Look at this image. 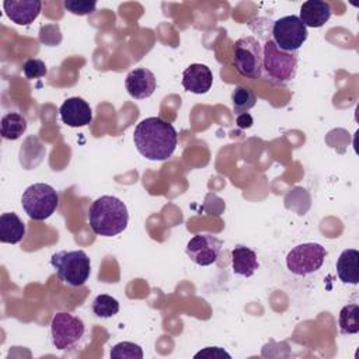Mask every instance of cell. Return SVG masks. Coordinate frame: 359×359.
<instances>
[{"label":"cell","instance_id":"1","mask_svg":"<svg viewBox=\"0 0 359 359\" xmlns=\"http://www.w3.org/2000/svg\"><path fill=\"white\" fill-rule=\"evenodd\" d=\"M136 150L147 160L165 161L177 149L178 135L175 128L160 116L140 121L133 130Z\"/></svg>","mask_w":359,"mask_h":359},{"label":"cell","instance_id":"20","mask_svg":"<svg viewBox=\"0 0 359 359\" xmlns=\"http://www.w3.org/2000/svg\"><path fill=\"white\" fill-rule=\"evenodd\" d=\"M231 102H233L234 114L240 115V114L248 112L252 107H255L257 95L250 87L240 84L231 93Z\"/></svg>","mask_w":359,"mask_h":359},{"label":"cell","instance_id":"27","mask_svg":"<svg viewBox=\"0 0 359 359\" xmlns=\"http://www.w3.org/2000/svg\"><path fill=\"white\" fill-rule=\"evenodd\" d=\"M236 122H237V126L240 129H247V128L252 126V116L248 112H244V114L237 115Z\"/></svg>","mask_w":359,"mask_h":359},{"label":"cell","instance_id":"26","mask_svg":"<svg viewBox=\"0 0 359 359\" xmlns=\"http://www.w3.org/2000/svg\"><path fill=\"white\" fill-rule=\"evenodd\" d=\"M194 358L198 359V358H231V356H230V353H227L224 349H222L219 346H208V348L199 351L198 353H195Z\"/></svg>","mask_w":359,"mask_h":359},{"label":"cell","instance_id":"5","mask_svg":"<svg viewBox=\"0 0 359 359\" xmlns=\"http://www.w3.org/2000/svg\"><path fill=\"white\" fill-rule=\"evenodd\" d=\"M59 205V195L53 187L43 182L29 185L21 196V206L32 220L50 217Z\"/></svg>","mask_w":359,"mask_h":359},{"label":"cell","instance_id":"2","mask_svg":"<svg viewBox=\"0 0 359 359\" xmlns=\"http://www.w3.org/2000/svg\"><path fill=\"white\" fill-rule=\"evenodd\" d=\"M128 222V208L116 196L102 195L88 208V224L97 236L114 237L126 229Z\"/></svg>","mask_w":359,"mask_h":359},{"label":"cell","instance_id":"15","mask_svg":"<svg viewBox=\"0 0 359 359\" xmlns=\"http://www.w3.org/2000/svg\"><path fill=\"white\" fill-rule=\"evenodd\" d=\"M331 13V6L327 1L307 0L300 6L299 20L304 24L306 28H320L330 20Z\"/></svg>","mask_w":359,"mask_h":359},{"label":"cell","instance_id":"8","mask_svg":"<svg viewBox=\"0 0 359 359\" xmlns=\"http://www.w3.org/2000/svg\"><path fill=\"white\" fill-rule=\"evenodd\" d=\"M327 257V250L318 243H303L293 247L286 255L287 269L299 276L318 271Z\"/></svg>","mask_w":359,"mask_h":359},{"label":"cell","instance_id":"24","mask_svg":"<svg viewBox=\"0 0 359 359\" xmlns=\"http://www.w3.org/2000/svg\"><path fill=\"white\" fill-rule=\"evenodd\" d=\"M22 73L27 79L32 80V79H39V77L46 76L48 69H46V65L41 59H34L32 57V59H28V60L24 62Z\"/></svg>","mask_w":359,"mask_h":359},{"label":"cell","instance_id":"12","mask_svg":"<svg viewBox=\"0 0 359 359\" xmlns=\"http://www.w3.org/2000/svg\"><path fill=\"white\" fill-rule=\"evenodd\" d=\"M60 119L72 128L86 126L93 121V109L87 101L80 97H70L59 108Z\"/></svg>","mask_w":359,"mask_h":359},{"label":"cell","instance_id":"16","mask_svg":"<svg viewBox=\"0 0 359 359\" xmlns=\"http://www.w3.org/2000/svg\"><path fill=\"white\" fill-rule=\"evenodd\" d=\"M231 266L236 275L243 278L252 276L259 268L257 252L245 245H236L231 250Z\"/></svg>","mask_w":359,"mask_h":359},{"label":"cell","instance_id":"19","mask_svg":"<svg viewBox=\"0 0 359 359\" xmlns=\"http://www.w3.org/2000/svg\"><path fill=\"white\" fill-rule=\"evenodd\" d=\"M27 130V119L18 112H7L1 118L0 133L7 140H15L21 137Z\"/></svg>","mask_w":359,"mask_h":359},{"label":"cell","instance_id":"10","mask_svg":"<svg viewBox=\"0 0 359 359\" xmlns=\"http://www.w3.org/2000/svg\"><path fill=\"white\" fill-rule=\"evenodd\" d=\"M223 248V241L209 233L195 234L189 238L185 247L188 258L201 266L212 265L217 261Z\"/></svg>","mask_w":359,"mask_h":359},{"label":"cell","instance_id":"13","mask_svg":"<svg viewBox=\"0 0 359 359\" xmlns=\"http://www.w3.org/2000/svg\"><path fill=\"white\" fill-rule=\"evenodd\" d=\"M7 17L17 25H29L41 13L39 0H6L3 3Z\"/></svg>","mask_w":359,"mask_h":359},{"label":"cell","instance_id":"21","mask_svg":"<svg viewBox=\"0 0 359 359\" xmlns=\"http://www.w3.org/2000/svg\"><path fill=\"white\" fill-rule=\"evenodd\" d=\"M338 325L341 334L351 335L359 332V306L356 303L346 304L341 309L338 316Z\"/></svg>","mask_w":359,"mask_h":359},{"label":"cell","instance_id":"14","mask_svg":"<svg viewBox=\"0 0 359 359\" xmlns=\"http://www.w3.org/2000/svg\"><path fill=\"white\" fill-rule=\"evenodd\" d=\"M213 74L206 65L192 63L182 72V87L194 94H205L210 90Z\"/></svg>","mask_w":359,"mask_h":359},{"label":"cell","instance_id":"9","mask_svg":"<svg viewBox=\"0 0 359 359\" xmlns=\"http://www.w3.org/2000/svg\"><path fill=\"white\" fill-rule=\"evenodd\" d=\"M309 36L307 28L297 15H285L272 25V41L286 52H297Z\"/></svg>","mask_w":359,"mask_h":359},{"label":"cell","instance_id":"22","mask_svg":"<svg viewBox=\"0 0 359 359\" xmlns=\"http://www.w3.org/2000/svg\"><path fill=\"white\" fill-rule=\"evenodd\" d=\"M91 310H93V313L97 317L109 318V317H114L115 314H118V311H119V302L115 297H112L111 294L102 293V294H98L93 300Z\"/></svg>","mask_w":359,"mask_h":359},{"label":"cell","instance_id":"3","mask_svg":"<svg viewBox=\"0 0 359 359\" xmlns=\"http://www.w3.org/2000/svg\"><path fill=\"white\" fill-rule=\"evenodd\" d=\"M297 62L296 52L282 50L272 39L262 45V76L273 84L292 81L297 72Z\"/></svg>","mask_w":359,"mask_h":359},{"label":"cell","instance_id":"25","mask_svg":"<svg viewBox=\"0 0 359 359\" xmlns=\"http://www.w3.org/2000/svg\"><path fill=\"white\" fill-rule=\"evenodd\" d=\"M65 8L76 15H86L95 11L97 3L88 0H66L63 3Z\"/></svg>","mask_w":359,"mask_h":359},{"label":"cell","instance_id":"4","mask_svg":"<svg viewBox=\"0 0 359 359\" xmlns=\"http://www.w3.org/2000/svg\"><path fill=\"white\" fill-rule=\"evenodd\" d=\"M50 265L57 278L67 286H83L90 278L91 262L83 250H62L50 257Z\"/></svg>","mask_w":359,"mask_h":359},{"label":"cell","instance_id":"7","mask_svg":"<svg viewBox=\"0 0 359 359\" xmlns=\"http://www.w3.org/2000/svg\"><path fill=\"white\" fill-rule=\"evenodd\" d=\"M84 332L86 325L83 320L67 311H59L52 317V344L59 351H67L70 348H74L84 337Z\"/></svg>","mask_w":359,"mask_h":359},{"label":"cell","instance_id":"17","mask_svg":"<svg viewBox=\"0 0 359 359\" xmlns=\"http://www.w3.org/2000/svg\"><path fill=\"white\" fill-rule=\"evenodd\" d=\"M337 275L341 282L358 285L359 282V251L355 248L344 250L335 264Z\"/></svg>","mask_w":359,"mask_h":359},{"label":"cell","instance_id":"18","mask_svg":"<svg viewBox=\"0 0 359 359\" xmlns=\"http://www.w3.org/2000/svg\"><path fill=\"white\" fill-rule=\"evenodd\" d=\"M25 236L24 222L14 213L6 212L0 216V241L6 244H17Z\"/></svg>","mask_w":359,"mask_h":359},{"label":"cell","instance_id":"23","mask_svg":"<svg viewBox=\"0 0 359 359\" xmlns=\"http://www.w3.org/2000/svg\"><path fill=\"white\" fill-rule=\"evenodd\" d=\"M109 355L114 359H142L143 358V351L135 342L122 341V342L115 344L111 348Z\"/></svg>","mask_w":359,"mask_h":359},{"label":"cell","instance_id":"6","mask_svg":"<svg viewBox=\"0 0 359 359\" xmlns=\"http://www.w3.org/2000/svg\"><path fill=\"white\" fill-rule=\"evenodd\" d=\"M233 62L237 72L247 79L262 76V45L251 36H241L233 46Z\"/></svg>","mask_w":359,"mask_h":359},{"label":"cell","instance_id":"11","mask_svg":"<svg viewBox=\"0 0 359 359\" xmlns=\"http://www.w3.org/2000/svg\"><path fill=\"white\" fill-rule=\"evenodd\" d=\"M157 87L156 76L146 67H136L130 70L125 79V88L128 94L136 100L149 98Z\"/></svg>","mask_w":359,"mask_h":359}]
</instances>
